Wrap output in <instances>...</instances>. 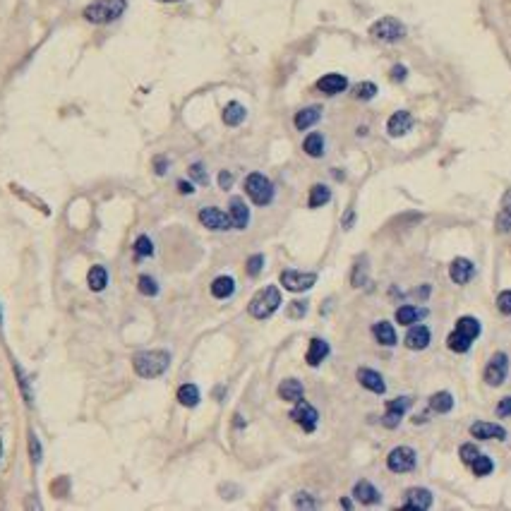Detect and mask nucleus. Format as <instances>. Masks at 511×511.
<instances>
[{"label":"nucleus","instance_id":"56","mask_svg":"<svg viewBox=\"0 0 511 511\" xmlns=\"http://www.w3.org/2000/svg\"><path fill=\"white\" fill-rule=\"evenodd\" d=\"M0 322H3V312H0Z\"/></svg>","mask_w":511,"mask_h":511},{"label":"nucleus","instance_id":"12","mask_svg":"<svg viewBox=\"0 0 511 511\" xmlns=\"http://www.w3.org/2000/svg\"><path fill=\"white\" fill-rule=\"evenodd\" d=\"M200 223L204 228H209V231H228V228H233L231 216L223 214V211L216 209V206H204V209L200 211Z\"/></svg>","mask_w":511,"mask_h":511},{"label":"nucleus","instance_id":"47","mask_svg":"<svg viewBox=\"0 0 511 511\" xmlns=\"http://www.w3.org/2000/svg\"><path fill=\"white\" fill-rule=\"evenodd\" d=\"M408 77V67L406 65H394L391 67V80L394 82H403Z\"/></svg>","mask_w":511,"mask_h":511},{"label":"nucleus","instance_id":"28","mask_svg":"<svg viewBox=\"0 0 511 511\" xmlns=\"http://www.w3.org/2000/svg\"><path fill=\"white\" fill-rule=\"evenodd\" d=\"M329 200H331V190H329V185L317 183V185H312V188H310V197H307V206H310V209H319V206H324Z\"/></svg>","mask_w":511,"mask_h":511},{"label":"nucleus","instance_id":"55","mask_svg":"<svg viewBox=\"0 0 511 511\" xmlns=\"http://www.w3.org/2000/svg\"><path fill=\"white\" fill-rule=\"evenodd\" d=\"M0 456H3V440H0Z\"/></svg>","mask_w":511,"mask_h":511},{"label":"nucleus","instance_id":"48","mask_svg":"<svg viewBox=\"0 0 511 511\" xmlns=\"http://www.w3.org/2000/svg\"><path fill=\"white\" fill-rule=\"evenodd\" d=\"M218 185H221V190H231L233 188V173L231 171L218 173Z\"/></svg>","mask_w":511,"mask_h":511},{"label":"nucleus","instance_id":"46","mask_svg":"<svg viewBox=\"0 0 511 511\" xmlns=\"http://www.w3.org/2000/svg\"><path fill=\"white\" fill-rule=\"evenodd\" d=\"M497 415L499 418H511V396H504L497 403Z\"/></svg>","mask_w":511,"mask_h":511},{"label":"nucleus","instance_id":"4","mask_svg":"<svg viewBox=\"0 0 511 511\" xmlns=\"http://www.w3.org/2000/svg\"><path fill=\"white\" fill-rule=\"evenodd\" d=\"M281 302H284L281 300V290L276 286H267V288L257 290L255 298H252L250 314L255 319H269L281 307Z\"/></svg>","mask_w":511,"mask_h":511},{"label":"nucleus","instance_id":"22","mask_svg":"<svg viewBox=\"0 0 511 511\" xmlns=\"http://www.w3.org/2000/svg\"><path fill=\"white\" fill-rule=\"evenodd\" d=\"M319 118H322V106H307V108H300L293 118L295 130H310L312 125H317Z\"/></svg>","mask_w":511,"mask_h":511},{"label":"nucleus","instance_id":"10","mask_svg":"<svg viewBox=\"0 0 511 511\" xmlns=\"http://www.w3.org/2000/svg\"><path fill=\"white\" fill-rule=\"evenodd\" d=\"M290 420H293V423H298L302 430L307 432V435H310V432L317 430L319 413H317V408H314L312 403H307L305 398H300V401H295L293 411H290Z\"/></svg>","mask_w":511,"mask_h":511},{"label":"nucleus","instance_id":"29","mask_svg":"<svg viewBox=\"0 0 511 511\" xmlns=\"http://www.w3.org/2000/svg\"><path fill=\"white\" fill-rule=\"evenodd\" d=\"M302 151L312 159H322L324 156V137L319 132H310L302 139Z\"/></svg>","mask_w":511,"mask_h":511},{"label":"nucleus","instance_id":"43","mask_svg":"<svg viewBox=\"0 0 511 511\" xmlns=\"http://www.w3.org/2000/svg\"><path fill=\"white\" fill-rule=\"evenodd\" d=\"M497 310L502 314H507V317H511V288L502 290V293L497 295Z\"/></svg>","mask_w":511,"mask_h":511},{"label":"nucleus","instance_id":"26","mask_svg":"<svg viewBox=\"0 0 511 511\" xmlns=\"http://www.w3.org/2000/svg\"><path fill=\"white\" fill-rule=\"evenodd\" d=\"M428 314V310H423V307H415V305H401L396 310V322L403 324V327H411V324L420 322V319Z\"/></svg>","mask_w":511,"mask_h":511},{"label":"nucleus","instance_id":"3","mask_svg":"<svg viewBox=\"0 0 511 511\" xmlns=\"http://www.w3.org/2000/svg\"><path fill=\"white\" fill-rule=\"evenodd\" d=\"M127 10V0H94L84 8V20L92 24H111Z\"/></svg>","mask_w":511,"mask_h":511},{"label":"nucleus","instance_id":"32","mask_svg":"<svg viewBox=\"0 0 511 511\" xmlns=\"http://www.w3.org/2000/svg\"><path fill=\"white\" fill-rule=\"evenodd\" d=\"M87 284H89V288H92L94 293H99V290H104L106 286H108V272H106V269L101 267V264H97V267L89 269Z\"/></svg>","mask_w":511,"mask_h":511},{"label":"nucleus","instance_id":"24","mask_svg":"<svg viewBox=\"0 0 511 511\" xmlns=\"http://www.w3.org/2000/svg\"><path fill=\"white\" fill-rule=\"evenodd\" d=\"M331 353V348L329 344L324 339H312L310 341V348H307V356H305V360L310 368H317V365H322V360L327 358Z\"/></svg>","mask_w":511,"mask_h":511},{"label":"nucleus","instance_id":"52","mask_svg":"<svg viewBox=\"0 0 511 511\" xmlns=\"http://www.w3.org/2000/svg\"><path fill=\"white\" fill-rule=\"evenodd\" d=\"M353 221H356V211L351 209V211H346V214H344V228H346V231L353 226Z\"/></svg>","mask_w":511,"mask_h":511},{"label":"nucleus","instance_id":"34","mask_svg":"<svg viewBox=\"0 0 511 511\" xmlns=\"http://www.w3.org/2000/svg\"><path fill=\"white\" fill-rule=\"evenodd\" d=\"M470 468H473L475 475H480V478H485V475H490L492 470H495V461H492L487 454H478V456L473 458V463H470Z\"/></svg>","mask_w":511,"mask_h":511},{"label":"nucleus","instance_id":"31","mask_svg":"<svg viewBox=\"0 0 511 511\" xmlns=\"http://www.w3.org/2000/svg\"><path fill=\"white\" fill-rule=\"evenodd\" d=\"M235 293V281L231 276H216L214 284H211V295L218 298V300H226Z\"/></svg>","mask_w":511,"mask_h":511},{"label":"nucleus","instance_id":"18","mask_svg":"<svg viewBox=\"0 0 511 511\" xmlns=\"http://www.w3.org/2000/svg\"><path fill=\"white\" fill-rule=\"evenodd\" d=\"M413 130V115L408 111H396L394 115L386 120V132L389 137H403Z\"/></svg>","mask_w":511,"mask_h":511},{"label":"nucleus","instance_id":"5","mask_svg":"<svg viewBox=\"0 0 511 511\" xmlns=\"http://www.w3.org/2000/svg\"><path fill=\"white\" fill-rule=\"evenodd\" d=\"M370 36L382 43H396L401 38H406V24L401 20H396V17H382V20H377L370 27Z\"/></svg>","mask_w":511,"mask_h":511},{"label":"nucleus","instance_id":"37","mask_svg":"<svg viewBox=\"0 0 511 511\" xmlns=\"http://www.w3.org/2000/svg\"><path fill=\"white\" fill-rule=\"evenodd\" d=\"M154 255V243H151L149 235H139L137 240H134V257L137 260H142V257H151Z\"/></svg>","mask_w":511,"mask_h":511},{"label":"nucleus","instance_id":"53","mask_svg":"<svg viewBox=\"0 0 511 511\" xmlns=\"http://www.w3.org/2000/svg\"><path fill=\"white\" fill-rule=\"evenodd\" d=\"M341 507H344V509H351V507H353V502H351V499H346V497H344V499H341Z\"/></svg>","mask_w":511,"mask_h":511},{"label":"nucleus","instance_id":"7","mask_svg":"<svg viewBox=\"0 0 511 511\" xmlns=\"http://www.w3.org/2000/svg\"><path fill=\"white\" fill-rule=\"evenodd\" d=\"M509 377V356L504 351H497L495 356L490 358V363L485 365V372H482V379H485L487 386L497 389L502 386Z\"/></svg>","mask_w":511,"mask_h":511},{"label":"nucleus","instance_id":"27","mask_svg":"<svg viewBox=\"0 0 511 511\" xmlns=\"http://www.w3.org/2000/svg\"><path fill=\"white\" fill-rule=\"evenodd\" d=\"M372 334H374V339H377V344H382V346H396V341H398L396 329L391 322H377L372 327Z\"/></svg>","mask_w":511,"mask_h":511},{"label":"nucleus","instance_id":"51","mask_svg":"<svg viewBox=\"0 0 511 511\" xmlns=\"http://www.w3.org/2000/svg\"><path fill=\"white\" fill-rule=\"evenodd\" d=\"M178 190H181L183 195H192L195 192V185L188 183V181H181V183H178Z\"/></svg>","mask_w":511,"mask_h":511},{"label":"nucleus","instance_id":"17","mask_svg":"<svg viewBox=\"0 0 511 511\" xmlns=\"http://www.w3.org/2000/svg\"><path fill=\"white\" fill-rule=\"evenodd\" d=\"M228 216H231V223L233 228H238V231H245L250 223V206L245 204L243 197H233L228 202Z\"/></svg>","mask_w":511,"mask_h":511},{"label":"nucleus","instance_id":"42","mask_svg":"<svg viewBox=\"0 0 511 511\" xmlns=\"http://www.w3.org/2000/svg\"><path fill=\"white\" fill-rule=\"evenodd\" d=\"M245 269H248V276H252V279L260 276L262 269H264V255H252L250 260H248V267H245Z\"/></svg>","mask_w":511,"mask_h":511},{"label":"nucleus","instance_id":"35","mask_svg":"<svg viewBox=\"0 0 511 511\" xmlns=\"http://www.w3.org/2000/svg\"><path fill=\"white\" fill-rule=\"evenodd\" d=\"M377 84L374 82H358L356 87H353V97H356L358 101H370V99H374L377 97Z\"/></svg>","mask_w":511,"mask_h":511},{"label":"nucleus","instance_id":"9","mask_svg":"<svg viewBox=\"0 0 511 511\" xmlns=\"http://www.w3.org/2000/svg\"><path fill=\"white\" fill-rule=\"evenodd\" d=\"M317 284V274L314 272H295V269H286L281 272V286L290 293H302V290H310Z\"/></svg>","mask_w":511,"mask_h":511},{"label":"nucleus","instance_id":"14","mask_svg":"<svg viewBox=\"0 0 511 511\" xmlns=\"http://www.w3.org/2000/svg\"><path fill=\"white\" fill-rule=\"evenodd\" d=\"M449 276H451L456 286H465L475 276V262L465 260V257H456V260L449 264Z\"/></svg>","mask_w":511,"mask_h":511},{"label":"nucleus","instance_id":"21","mask_svg":"<svg viewBox=\"0 0 511 511\" xmlns=\"http://www.w3.org/2000/svg\"><path fill=\"white\" fill-rule=\"evenodd\" d=\"M353 497H356L360 504H365V507L379 504V499H382L379 490L370 480H358L356 485H353Z\"/></svg>","mask_w":511,"mask_h":511},{"label":"nucleus","instance_id":"33","mask_svg":"<svg viewBox=\"0 0 511 511\" xmlns=\"http://www.w3.org/2000/svg\"><path fill=\"white\" fill-rule=\"evenodd\" d=\"M178 403L185 408H195L200 403V389L195 384H183L178 389Z\"/></svg>","mask_w":511,"mask_h":511},{"label":"nucleus","instance_id":"45","mask_svg":"<svg viewBox=\"0 0 511 511\" xmlns=\"http://www.w3.org/2000/svg\"><path fill=\"white\" fill-rule=\"evenodd\" d=\"M29 451H31V461L34 463H38L41 461V447H38V440H36V435H29Z\"/></svg>","mask_w":511,"mask_h":511},{"label":"nucleus","instance_id":"19","mask_svg":"<svg viewBox=\"0 0 511 511\" xmlns=\"http://www.w3.org/2000/svg\"><path fill=\"white\" fill-rule=\"evenodd\" d=\"M317 89L322 94H327V97H336V94H341L348 89V77L339 75V72H329V75H324L317 80Z\"/></svg>","mask_w":511,"mask_h":511},{"label":"nucleus","instance_id":"23","mask_svg":"<svg viewBox=\"0 0 511 511\" xmlns=\"http://www.w3.org/2000/svg\"><path fill=\"white\" fill-rule=\"evenodd\" d=\"M305 396V386H302V382L300 379H284L279 384V398H284V401H290V403H295V401H300V398Z\"/></svg>","mask_w":511,"mask_h":511},{"label":"nucleus","instance_id":"6","mask_svg":"<svg viewBox=\"0 0 511 511\" xmlns=\"http://www.w3.org/2000/svg\"><path fill=\"white\" fill-rule=\"evenodd\" d=\"M245 195L252 200V204L267 206V204H272V200H274V185L267 176H262V173H250V176L245 178Z\"/></svg>","mask_w":511,"mask_h":511},{"label":"nucleus","instance_id":"30","mask_svg":"<svg viewBox=\"0 0 511 511\" xmlns=\"http://www.w3.org/2000/svg\"><path fill=\"white\" fill-rule=\"evenodd\" d=\"M430 411L435 413H451L454 411V396L449 391H437V394L430 396Z\"/></svg>","mask_w":511,"mask_h":511},{"label":"nucleus","instance_id":"13","mask_svg":"<svg viewBox=\"0 0 511 511\" xmlns=\"http://www.w3.org/2000/svg\"><path fill=\"white\" fill-rule=\"evenodd\" d=\"M432 492L428 487H408L406 495H403V509H411V511H428L432 507Z\"/></svg>","mask_w":511,"mask_h":511},{"label":"nucleus","instance_id":"49","mask_svg":"<svg viewBox=\"0 0 511 511\" xmlns=\"http://www.w3.org/2000/svg\"><path fill=\"white\" fill-rule=\"evenodd\" d=\"M154 171H156V176H166V171H168V159H166V156L154 159Z\"/></svg>","mask_w":511,"mask_h":511},{"label":"nucleus","instance_id":"54","mask_svg":"<svg viewBox=\"0 0 511 511\" xmlns=\"http://www.w3.org/2000/svg\"><path fill=\"white\" fill-rule=\"evenodd\" d=\"M159 3H181V0H159Z\"/></svg>","mask_w":511,"mask_h":511},{"label":"nucleus","instance_id":"38","mask_svg":"<svg viewBox=\"0 0 511 511\" xmlns=\"http://www.w3.org/2000/svg\"><path fill=\"white\" fill-rule=\"evenodd\" d=\"M137 290L147 298H154V295H159V284H156L151 276H147V274H142V276L137 279Z\"/></svg>","mask_w":511,"mask_h":511},{"label":"nucleus","instance_id":"50","mask_svg":"<svg viewBox=\"0 0 511 511\" xmlns=\"http://www.w3.org/2000/svg\"><path fill=\"white\" fill-rule=\"evenodd\" d=\"M502 211L507 216H511V190H507V192H504V197H502Z\"/></svg>","mask_w":511,"mask_h":511},{"label":"nucleus","instance_id":"15","mask_svg":"<svg viewBox=\"0 0 511 511\" xmlns=\"http://www.w3.org/2000/svg\"><path fill=\"white\" fill-rule=\"evenodd\" d=\"M470 435L475 440H497V442L507 440V430L497 423H487V420H478V423L470 425Z\"/></svg>","mask_w":511,"mask_h":511},{"label":"nucleus","instance_id":"2","mask_svg":"<svg viewBox=\"0 0 511 511\" xmlns=\"http://www.w3.org/2000/svg\"><path fill=\"white\" fill-rule=\"evenodd\" d=\"M171 365V353L164 348H156V351H142L132 358V368L139 377L144 379H156L168 370Z\"/></svg>","mask_w":511,"mask_h":511},{"label":"nucleus","instance_id":"25","mask_svg":"<svg viewBox=\"0 0 511 511\" xmlns=\"http://www.w3.org/2000/svg\"><path fill=\"white\" fill-rule=\"evenodd\" d=\"M245 118H248V111H245V106L238 104V101H231V104L223 108V122H226L228 127L243 125Z\"/></svg>","mask_w":511,"mask_h":511},{"label":"nucleus","instance_id":"36","mask_svg":"<svg viewBox=\"0 0 511 511\" xmlns=\"http://www.w3.org/2000/svg\"><path fill=\"white\" fill-rule=\"evenodd\" d=\"M351 284L356 286V288H360V286L368 284V257H360V260L356 262L353 274H351Z\"/></svg>","mask_w":511,"mask_h":511},{"label":"nucleus","instance_id":"40","mask_svg":"<svg viewBox=\"0 0 511 511\" xmlns=\"http://www.w3.org/2000/svg\"><path fill=\"white\" fill-rule=\"evenodd\" d=\"M478 454H480V449L475 447L473 442H465V444L458 447V456H461V461H463L465 465L473 463V458L478 456Z\"/></svg>","mask_w":511,"mask_h":511},{"label":"nucleus","instance_id":"44","mask_svg":"<svg viewBox=\"0 0 511 511\" xmlns=\"http://www.w3.org/2000/svg\"><path fill=\"white\" fill-rule=\"evenodd\" d=\"M307 312V302L305 300H295V302H290V307H288V317L290 319H298V317H302V314Z\"/></svg>","mask_w":511,"mask_h":511},{"label":"nucleus","instance_id":"8","mask_svg":"<svg viewBox=\"0 0 511 511\" xmlns=\"http://www.w3.org/2000/svg\"><path fill=\"white\" fill-rule=\"evenodd\" d=\"M415 465H418V454L411 447H396L386 456V468L391 473H411V470H415Z\"/></svg>","mask_w":511,"mask_h":511},{"label":"nucleus","instance_id":"39","mask_svg":"<svg viewBox=\"0 0 511 511\" xmlns=\"http://www.w3.org/2000/svg\"><path fill=\"white\" fill-rule=\"evenodd\" d=\"M293 507H295V509H317V507H319V502L310 495V492H295V497H293Z\"/></svg>","mask_w":511,"mask_h":511},{"label":"nucleus","instance_id":"16","mask_svg":"<svg viewBox=\"0 0 511 511\" xmlns=\"http://www.w3.org/2000/svg\"><path fill=\"white\" fill-rule=\"evenodd\" d=\"M356 377L358 382H360V386L363 389H368V391H372V394H384L386 391V382L384 377L377 372V370H372V368H360L356 372Z\"/></svg>","mask_w":511,"mask_h":511},{"label":"nucleus","instance_id":"41","mask_svg":"<svg viewBox=\"0 0 511 511\" xmlns=\"http://www.w3.org/2000/svg\"><path fill=\"white\" fill-rule=\"evenodd\" d=\"M188 173H190V178L195 181V185H206V183H209V176H206V171H204V166H202V164H192L188 168Z\"/></svg>","mask_w":511,"mask_h":511},{"label":"nucleus","instance_id":"11","mask_svg":"<svg viewBox=\"0 0 511 511\" xmlns=\"http://www.w3.org/2000/svg\"><path fill=\"white\" fill-rule=\"evenodd\" d=\"M408 408H411V398H408V396H398V398H394V401H389V403H386V408H384L382 425H384V428H389V430L398 428Z\"/></svg>","mask_w":511,"mask_h":511},{"label":"nucleus","instance_id":"1","mask_svg":"<svg viewBox=\"0 0 511 511\" xmlns=\"http://www.w3.org/2000/svg\"><path fill=\"white\" fill-rule=\"evenodd\" d=\"M480 319L478 317H470V314H463V317H458L456 327H454L451 334L447 336V346L449 351L454 353H468L470 348H473L475 339L480 336Z\"/></svg>","mask_w":511,"mask_h":511},{"label":"nucleus","instance_id":"20","mask_svg":"<svg viewBox=\"0 0 511 511\" xmlns=\"http://www.w3.org/2000/svg\"><path fill=\"white\" fill-rule=\"evenodd\" d=\"M430 341H432V331L425 324H411V329L406 334V346L411 351H425L430 346Z\"/></svg>","mask_w":511,"mask_h":511}]
</instances>
